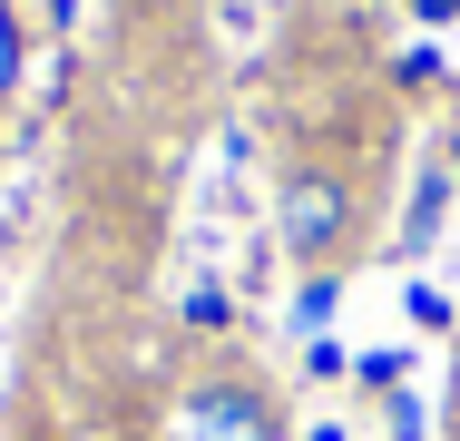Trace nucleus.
<instances>
[{"instance_id": "1", "label": "nucleus", "mask_w": 460, "mask_h": 441, "mask_svg": "<svg viewBox=\"0 0 460 441\" xmlns=\"http://www.w3.org/2000/svg\"><path fill=\"white\" fill-rule=\"evenodd\" d=\"M353 226H363V196H353V176L323 167V158H294L275 176V246L304 274H333V265L353 256Z\"/></svg>"}, {"instance_id": "2", "label": "nucleus", "mask_w": 460, "mask_h": 441, "mask_svg": "<svg viewBox=\"0 0 460 441\" xmlns=\"http://www.w3.org/2000/svg\"><path fill=\"white\" fill-rule=\"evenodd\" d=\"M167 441H284V402L245 373V363H206L167 392Z\"/></svg>"}, {"instance_id": "3", "label": "nucleus", "mask_w": 460, "mask_h": 441, "mask_svg": "<svg viewBox=\"0 0 460 441\" xmlns=\"http://www.w3.org/2000/svg\"><path fill=\"white\" fill-rule=\"evenodd\" d=\"M10 88H20V10L0 0V98H10Z\"/></svg>"}, {"instance_id": "4", "label": "nucleus", "mask_w": 460, "mask_h": 441, "mask_svg": "<svg viewBox=\"0 0 460 441\" xmlns=\"http://www.w3.org/2000/svg\"><path fill=\"white\" fill-rule=\"evenodd\" d=\"M451 176H460V138H451Z\"/></svg>"}]
</instances>
